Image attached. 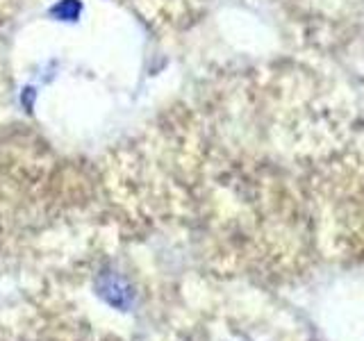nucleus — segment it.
<instances>
[{
    "label": "nucleus",
    "mask_w": 364,
    "mask_h": 341,
    "mask_svg": "<svg viewBox=\"0 0 364 341\" xmlns=\"http://www.w3.org/2000/svg\"><path fill=\"white\" fill-rule=\"evenodd\" d=\"M80 11H82V5H80V0H60L50 14L60 21H75L80 16Z\"/></svg>",
    "instance_id": "f257e3e1"
}]
</instances>
